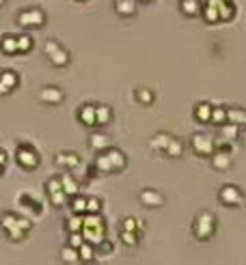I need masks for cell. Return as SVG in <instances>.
<instances>
[{
	"label": "cell",
	"mask_w": 246,
	"mask_h": 265,
	"mask_svg": "<svg viewBox=\"0 0 246 265\" xmlns=\"http://www.w3.org/2000/svg\"><path fill=\"white\" fill-rule=\"evenodd\" d=\"M82 237L84 242L93 244V246H100L106 237V222L102 220L100 213H84L82 218Z\"/></svg>",
	"instance_id": "obj_1"
},
{
	"label": "cell",
	"mask_w": 246,
	"mask_h": 265,
	"mask_svg": "<svg viewBox=\"0 0 246 265\" xmlns=\"http://www.w3.org/2000/svg\"><path fill=\"white\" fill-rule=\"evenodd\" d=\"M214 231H216V218H214V213L201 211L192 224V233L197 235V239H210L214 235Z\"/></svg>",
	"instance_id": "obj_2"
},
{
	"label": "cell",
	"mask_w": 246,
	"mask_h": 265,
	"mask_svg": "<svg viewBox=\"0 0 246 265\" xmlns=\"http://www.w3.org/2000/svg\"><path fill=\"white\" fill-rule=\"evenodd\" d=\"M43 52H45V56L50 58V63L54 65V67H65V65L69 63L67 50H63L61 43H56V41H48V43H45Z\"/></svg>",
	"instance_id": "obj_3"
},
{
	"label": "cell",
	"mask_w": 246,
	"mask_h": 265,
	"mask_svg": "<svg viewBox=\"0 0 246 265\" xmlns=\"http://www.w3.org/2000/svg\"><path fill=\"white\" fill-rule=\"evenodd\" d=\"M17 24L24 28H37L45 24V13L41 9H26L17 15Z\"/></svg>",
	"instance_id": "obj_4"
},
{
	"label": "cell",
	"mask_w": 246,
	"mask_h": 265,
	"mask_svg": "<svg viewBox=\"0 0 246 265\" xmlns=\"http://www.w3.org/2000/svg\"><path fill=\"white\" fill-rule=\"evenodd\" d=\"M45 190H48V198H50V203L54 207H63L69 200V196L63 190L61 179H50L48 183H45Z\"/></svg>",
	"instance_id": "obj_5"
},
{
	"label": "cell",
	"mask_w": 246,
	"mask_h": 265,
	"mask_svg": "<svg viewBox=\"0 0 246 265\" xmlns=\"http://www.w3.org/2000/svg\"><path fill=\"white\" fill-rule=\"evenodd\" d=\"M15 158H17V164L24 166V168H35L39 164V155H37L35 149L28 145V142H22V145L17 147Z\"/></svg>",
	"instance_id": "obj_6"
},
{
	"label": "cell",
	"mask_w": 246,
	"mask_h": 265,
	"mask_svg": "<svg viewBox=\"0 0 246 265\" xmlns=\"http://www.w3.org/2000/svg\"><path fill=\"white\" fill-rule=\"evenodd\" d=\"M190 145L199 155H212L216 151V145H214L212 136H207V134H194L190 138Z\"/></svg>",
	"instance_id": "obj_7"
},
{
	"label": "cell",
	"mask_w": 246,
	"mask_h": 265,
	"mask_svg": "<svg viewBox=\"0 0 246 265\" xmlns=\"http://www.w3.org/2000/svg\"><path fill=\"white\" fill-rule=\"evenodd\" d=\"M218 198H220V203H225L229 207H238L240 203H242L244 194H242V190H240L238 185H225V187H220Z\"/></svg>",
	"instance_id": "obj_8"
},
{
	"label": "cell",
	"mask_w": 246,
	"mask_h": 265,
	"mask_svg": "<svg viewBox=\"0 0 246 265\" xmlns=\"http://www.w3.org/2000/svg\"><path fill=\"white\" fill-rule=\"evenodd\" d=\"M201 15H203L207 24L220 22V0H207V2L201 6Z\"/></svg>",
	"instance_id": "obj_9"
},
{
	"label": "cell",
	"mask_w": 246,
	"mask_h": 265,
	"mask_svg": "<svg viewBox=\"0 0 246 265\" xmlns=\"http://www.w3.org/2000/svg\"><path fill=\"white\" fill-rule=\"evenodd\" d=\"M17 84H19V78L15 71H2L0 74V95H9L13 88H17Z\"/></svg>",
	"instance_id": "obj_10"
},
{
	"label": "cell",
	"mask_w": 246,
	"mask_h": 265,
	"mask_svg": "<svg viewBox=\"0 0 246 265\" xmlns=\"http://www.w3.org/2000/svg\"><path fill=\"white\" fill-rule=\"evenodd\" d=\"M138 198H140V203L145 207H162V205H164V196H162L158 190H151V187L142 190Z\"/></svg>",
	"instance_id": "obj_11"
},
{
	"label": "cell",
	"mask_w": 246,
	"mask_h": 265,
	"mask_svg": "<svg viewBox=\"0 0 246 265\" xmlns=\"http://www.w3.org/2000/svg\"><path fill=\"white\" fill-rule=\"evenodd\" d=\"M39 99L43 103H61L63 101V90L56 87H43L39 90Z\"/></svg>",
	"instance_id": "obj_12"
},
{
	"label": "cell",
	"mask_w": 246,
	"mask_h": 265,
	"mask_svg": "<svg viewBox=\"0 0 246 265\" xmlns=\"http://www.w3.org/2000/svg\"><path fill=\"white\" fill-rule=\"evenodd\" d=\"M54 164L61 166V168H65V171H71V168H76L78 164H80V158H78L76 153L63 151V153H58L56 158H54Z\"/></svg>",
	"instance_id": "obj_13"
},
{
	"label": "cell",
	"mask_w": 246,
	"mask_h": 265,
	"mask_svg": "<svg viewBox=\"0 0 246 265\" xmlns=\"http://www.w3.org/2000/svg\"><path fill=\"white\" fill-rule=\"evenodd\" d=\"M212 166L216 168V171H227V168L231 166L229 151H223V149H218V151H214V153H212Z\"/></svg>",
	"instance_id": "obj_14"
},
{
	"label": "cell",
	"mask_w": 246,
	"mask_h": 265,
	"mask_svg": "<svg viewBox=\"0 0 246 265\" xmlns=\"http://www.w3.org/2000/svg\"><path fill=\"white\" fill-rule=\"evenodd\" d=\"M78 116H80V123L82 125H97V119H95V106L93 103H84V106L80 108V112H78Z\"/></svg>",
	"instance_id": "obj_15"
},
{
	"label": "cell",
	"mask_w": 246,
	"mask_h": 265,
	"mask_svg": "<svg viewBox=\"0 0 246 265\" xmlns=\"http://www.w3.org/2000/svg\"><path fill=\"white\" fill-rule=\"evenodd\" d=\"M106 155H108L110 164H113V168H115V173L121 171V168H125L127 160H125V155H123L119 149H106Z\"/></svg>",
	"instance_id": "obj_16"
},
{
	"label": "cell",
	"mask_w": 246,
	"mask_h": 265,
	"mask_svg": "<svg viewBox=\"0 0 246 265\" xmlns=\"http://www.w3.org/2000/svg\"><path fill=\"white\" fill-rule=\"evenodd\" d=\"M115 11L123 17H129L134 15L136 11V0H115Z\"/></svg>",
	"instance_id": "obj_17"
},
{
	"label": "cell",
	"mask_w": 246,
	"mask_h": 265,
	"mask_svg": "<svg viewBox=\"0 0 246 265\" xmlns=\"http://www.w3.org/2000/svg\"><path fill=\"white\" fill-rule=\"evenodd\" d=\"M61 183H63V190H65V194L71 198L74 194H78V181L76 179H71V175L69 173H65V175H61Z\"/></svg>",
	"instance_id": "obj_18"
},
{
	"label": "cell",
	"mask_w": 246,
	"mask_h": 265,
	"mask_svg": "<svg viewBox=\"0 0 246 265\" xmlns=\"http://www.w3.org/2000/svg\"><path fill=\"white\" fill-rule=\"evenodd\" d=\"M89 145H91V149H93V151H106V149L110 147V140L104 134H93L89 138Z\"/></svg>",
	"instance_id": "obj_19"
},
{
	"label": "cell",
	"mask_w": 246,
	"mask_h": 265,
	"mask_svg": "<svg viewBox=\"0 0 246 265\" xmlns=\"http://www.w3.org/2000/svg\"><path fill=\"white\" fill-rule=\"evenodd\" d=\"M227 121L236 123V125H246V110H240V108H227Z\"/></svg>",
	"instance_id": "obj_20"
},
{
	"label": "cell",
	"mask_w": 246,
	"mask_h": 265,
	"mask_svg": "<svg viewBox=\"0 0 246 265\" xmlns=\"http://www.w3.org/2000/svg\"><path fill=\"white\" fill-rule=\"evenodd\" d=\"M173 136H168V134H155L153 138H151V149L153 151H166V147H168V142H171Z\"/></svg>",
	"instance_id": "obj_21"
},
{
	"label": "cell",
	"mask_w": 246,
	"mask_h": 265,
	"mask_svg": "<svg viewBox=\"0 0 246 265\" xmlns=\"http://www.w3.org/2000/svg\"><path fill=\"white\" fill-rule=\"evenodd\" d=\"M0 50L4 52V54H15V52H19L17 50V37H11V35H6V37H2L0 39Z\"/></svg>",
	"instance_id": "obj_22"
},
{
	"label": "cell",
	"mask_w": 246,
	"mask_h": 265,
	"mask_svg": "<svg viewBox=\"0 0 246 265\" xmlns=\"http://www.w3.org/2000/svg\"><path fill=\"white\" fill-rule=\"evenodd\" d=\"M212 103H207V101H201L197 108H194V114H197V119L201 121V123H207L212 119Z\"/></svg>",
	"instance_id": "obj_23"
},
{
	"label": "cell",
	"mask_w": 246,
	"mask_h": 265,
	"mask_svg": "<svg viewBox=\"0 0 246 265\" xmlns=\"http://www.w3.org/2000/svg\"><path fill=\"white\" fill-rule=\"evenodd\" d=\"M95 119H97V125H106V123L113 119V110L110 106H95Z\"/></svg>",
	"instance_id": "obj_24"
},
{
	"label": "cell",
	"mask_w": 246,
	"mask_h": 265,
	"mask_svg": "<svg viewBox=\"0 0 246 265\" xmlns=\"http://www.w3.org/2000/svg\"><path fill=\"white\" fill-rule=\"evenodd\" d=\"M95 171H100V173H115V168H113V164H110L106 151H100V155H97V160H95Z\"/></svg>",
	"instance_id": "obj_25"
},
{
	"label": "cell",
	"mask_w": 246,
	"mask_h": 265,
	"mask_svg": "<svg viewBox=\"0 0 246 265\" xmlns=\"http://www.w3.org/2000/svg\"><path fill=\"white\" fill-rule=\"evenodd\" d=\"M181 13L184 15H201L199 0H181Z\"/></svg>",
	"instance_id": "obj_26"
},
{
	"label": "cell",
	"mask_w": 246,
	"mask_h": 265,
	"mask_svg": "<svg viewBox=\"0 0 246 265\" xmlns=\"http://www.w3.org/2000/svg\"><path fill=\"white\" fill-rule=\"evenodd\" d=\"M236 15V4L231 0H220V22H227Z\"/></svg>",
	"instance_id": "obj_27"
},
{
	"label": "cell",
	"mask_w": 246,
	"mask_h": 265,
	"mask_svg": "<svg viewBox=\"0 0 246 265\" xmlns=\"http://www.w3.org/2000/svg\"><path fill=\"white\" fill-rule=\"evenodd\" d=\"M220 127H223V138L225 140H236L240 136V125H236V123H231V121L223 123Z\"/></svg>",
	"instance_id": "obj_28"
},
{
	"label": "cell",
	"mask_w": 246,
	"mask_h": 265,
	"mask_svg": "<svg viewBox=\"0 0 246 265\" xmlns=\"http://www.w3.org/2000/svg\"><path fill=\"white\" fill-rule=\"evenodd\" d=\"M69 200H71V211H74V213H82V216L87 213V196L74 194Z\"/></svg>",
	"instance_id": "obj_29"
},
{
	"label": "cell",
	"mask_w": 246,
	"mask_h": 265,
	"mask_svg": "<svg viewBox=\"0 0 246 265\" xmlns=\"http://www.w3.org/2000/svg\"><path fill=\"white\" fill-rule=\"evenodd\" d=\"M61 259L65 263H78V261H80L78 248H74V246H65V248L61 250Z\"/></svg>",
	"instance_id": "obj_30"
},
{
	"label": "cell",
	"mask_w": 246,
	"mask_h": 265,
	"mask_svg": "<svg viewBox=\"0 0 246 265\" xmlns=\"http://www.w3.org/2000/svg\"><path fill=\"white\" fill-rule=\"evenodd\" d=\"M164 153L168 155V158H179V155L184 153V145H181V140L171 138V142H168V147H166Z\"/></svg>",
	"instance_id": "obj_31"
},
{
	"label": "cell",
	"mask_w": 246,
	"mask_h": 265,
	"mask_svg": "<svg viewBox=\"0 0 246 265\" xmlns=\"http://www.w3.org/2000/svg\"><path fill=\"white\" fill-rule=\"evenodd\" d=\"M210 123H214V125H223V123H227V108L218 106V108H212V119Z\"/></svg>",
	"instance_id": "obj_32"
},
{
	"label": "cell",
	"mask_w": 246,
	"mask_h": 265,
	"mask_svg": "<svg viewBox=\"0 0 246 265\" xmlns=\"http://www.w3.org/2000/svg\"><path fill=\"white\" fill-rule=\"evenodd\" d=\"M78 255H80V261H91V259L95 257V248H93V244H89V242H84L80 248H78Z\"/></svg>",
	"instance_id": "obj_33"
},
{
	"label": "cell",
	"mask_w": 246,
	"mask_h": 265,
	"mask_svg": "<svg viewBox=\"0 0 246 265\" xmlns=\"http://www.w3.org/2000/svg\"><path fill=\"white\" fill-rule=\"evenodd\" d=\"M17 50L19 52H30L32 50V37L22 32V35L17 37Z\"/></svg>",
	"instance_id": "obj_34"
},
{
	"label": "cell",
	"mask_w": 246,
	"mask_h": 265,
	"mask_svg": "<svg viewBox=\"0 0 246 265\" xmlns=\"http://www.w3.org/2000/svg\"><path fill=\"white\" fill-rule=\"evenodd\" d=\"M136 99H138L140 103H145V106H149V103L153 101V93L149 88H136Z\"/></svg>",
	"instance_id": "obj_35"
},
{
	"label": "cell",
	"mask_w": 246,
	"mask_h": 265,
	"mask_svg": "<svg viewBox=\"0 0 246 265\" xmlns=\"http://www.w3.org/2000/svg\"><path fill=\"white\" fill-rule=\"evenodd\" d=\"M82 218H84L82 213H76V216L67 222V231L69 233H80L82 231Z\"/></svg>",
	"instance_id": "obj_36"
},
{
	"label": "cell",
	"mask_w": 246,
	"mask_h": 265,
	"mask_svg": "<svg viewBox=\"0 0 246 265\" xmlns=\"http://www.w3.org/2000/svg\"><path fill=\"white\" fill-rule=\"evenodd\" d=\"M121 231H142V222H138V220H134V218H125L123 220V224H121Z\"/></svg>",
	"instance_id": "obj_37"
},
{
	"label": "cell",
	"mask_w": 246,
	"mask_h": 265,
	"mask_svg": "<svg viewBox=\"0 0 246 265\" xmlns=\"http://www.w3.org/2000/svg\"><path fill=\"white\" fill-rule=\"evenodd\" d=\"M100 211H102V200L95 196L87 198V213H100Z\"/></svg>",
	"instance_id": "obj_38"
},
{
	"label": "cell",
	"mask_w": 246,
	"mask_h": 265,
	"mask_svg": "<svg viewBox=\"0 0 246 265\" xmlns=\"http://www.w3.org/2000/svg\"><path fill=\"white\" fill-rule=\"evenodd\" d=\"M121 239H123V244H125V246H129V248L136 246V242H138L134 231H121Z\"/></svg>",
	"instance_id": "obj_39"
},
{
	"label": "cell",
	"mask_w": 246,
	"mask_h": 265,
	"mask_svg": "<svg viewBox=\"0 0 246 265\" xmlns=\"http://www.w3.org/2000/svg\"><path fill=\"white\" fill-rule=\"evenodd\" d=\"M82 244H84L82 233H71V237H69V246H74V248H80Z\"/></svg>",
	"instance_id": "obj_40"
},
{
	"label": "cell",
	"mask_w": 246,
	"mask_h": 265,
	"mask_svg": "<svg viewBox=\"0 0 246 265\" xmlns=\"http://www.w3.org/2000/svg\"><path fill=\"white\" fill-rule=\"evenodd\" d=\"M100 248H102L104 252H113V244H108V242H102V244H100Z\"/></svg>",
	"instance_id": "obj_41"
},
{
	"label": "cell",
	"mask_w": 246,
	"mask_h": 265,
	"mask_svg": "<svg viewBox=\"0 0 246 265\" xmlns=\"http://www.w3.org/2000/svg\"><path fill=\"white\" fill-rule=\"evenodd\" d=\"M4 162H6V155H4L2 151H0V164H4Z\"/></svg>",
	"instance_id": "obj_42"
},
{
	"label": "cell",
	"mask_w": 246,
	"mask_h": 265,
	"mask_svg": "<svg viewBox=\"0 0 246 265\" xmlns=\"http://www.w3.org/2000/svg\"><path fill=\"white\" fill-rule=\"evenodd\" d=\"M2 171H4V164H0V175H2Z\"/></svg>",
	"instance_id": "obj_43"
},
{
	"label": "cell",
	"mask_w": 246,
	"mask_h": 265,
	"mask_svg": "<svg viewBox=\"0 0 246 265\" xmlns=\"http://www.w3.org/2000/svg\"><path fill=\"white\" fill-rule=\"evenodd\" d=\"M140 2H151V0H140Z\"/></svg>",
	"instance_id": "obj_44"
},
{
	"label": "cell",
	"mask_w": 246,
	"mask_h": 265,
	"mask_svg": "<svg viewBox=\"0 0 246 265\" xmlns=\"http://www.w3.org/2000/svg\"><path fill=\"white\" fill-rule=\"evenodd\" d=\"M2 4H4V0H0V6H2Z\"/></svg>",
	"instance_id": "obj_45"
},
{
	"label": "cell",
	"mask_w": 246,
	"mask_h": 265,
	"mask_svg": "<svg viewBox=\"0 0 246 265\" xmlns=\"http://www.w3.org/2000/svg\"><path fill=\"white\" fill-rule=\"evenodd\" d=\"M244 142H246V136H244Z\"/></svg>",
	"instance_id": "obj_46"
}]
</instances>
